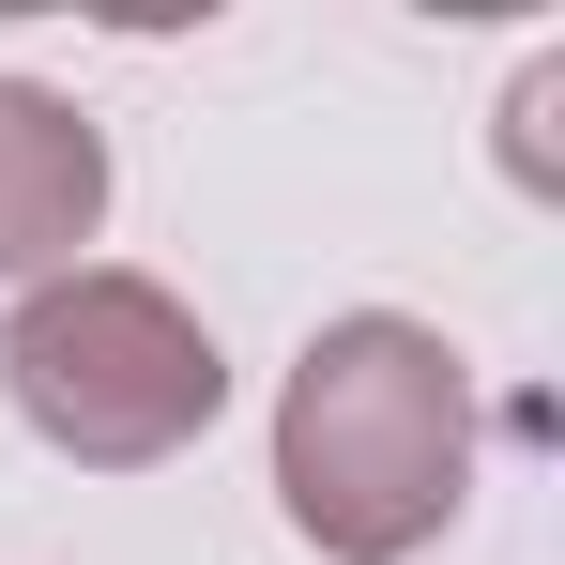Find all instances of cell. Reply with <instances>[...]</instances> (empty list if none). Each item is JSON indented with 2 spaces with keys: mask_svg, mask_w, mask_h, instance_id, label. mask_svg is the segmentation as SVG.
<instances>
[{
  "mask_svg": "<svg viewBox=\"0 0 565 565\" xmlns=\"http://www.w3.org/2000/svg\"><path fill=\"white\" fill-rule=\"evenodd\" d=\"M276 504L321 565H413L473 504V367L444 321L352 306L276 382Z\"/></svg>",
  "mask_w": 565,
  "mask_h": 565,
  "instance_id": "6da1fadb",
  "label": "cell"
},
{
  "mask_svg": "<svg viewBox=\"0 0 565 565\" xmlns=\"http://www.w3.org/2000/svg\"><path fill=\"white\" fill-rule=\"evenodd\" d=\"M0 397L31 444H62L77 473H153L184 459L199 428L230 413V352L169 276H122V260H77V276L15 290L0 321Z\"/></svg>",
  "mask_w": 565,
  "mask_h": 565,
  "instance_id": "7a4b0ae2",
  "label": "cell"
},
{
  "mask_svg": "<svg viewBox=\"0 0 565 565\" xmlns=\"http://www.w3.org/2000/svg\"><path fill=\"white\" fill-rule=\"evenodd\" d=\"M93 230H107V138L46 77H0V276L15 290L77 276Z\"/></svg>",
  "mask_w": 565,
  "mask_h": 565,
  "instance_id": "3957f363",
  "label": "cell"
},
{
  "mask_svg": "<svg viewBox=\"0 0 565 565\" xmlns=\"http://www.w3.org/2000/svg\"><path fill=\"white\" fill-rule=\"evenodd\" d=\"M551 107H565V62H520V93H504V169L520 184H551Z\"/></svg>",
  "mask_w": 565,
  "mask_h": 565,
  "instance_id": "277c9868",
  "label": "cell"
}]
</instances>
